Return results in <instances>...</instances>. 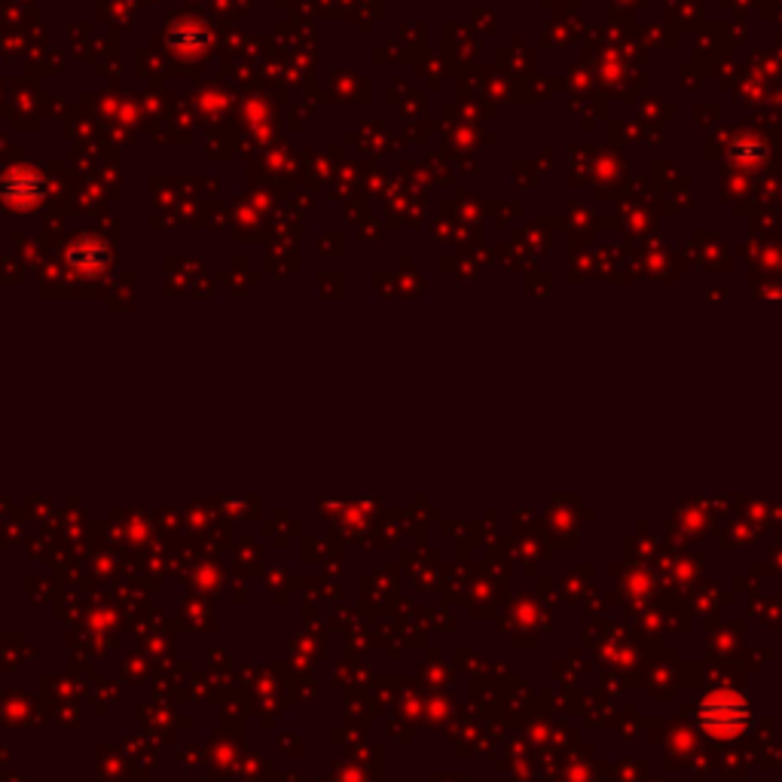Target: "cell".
<instances>
[{
    "instance_id": "cell-1",
    "label": "cell",
    "mask_w": 782,
    "mask_h": 782,
    "mask_svg": "<svg viewBox=\"0 0 782 782\" xmlns=\"http://www.w3.org/2000/svg\"><path fill=\"white\" fill-rule=\"evenodd\" d=\"M752 718L749 701L737 691H713L697 703V722L709 737H737Z\"/></svg>"
},
{
    "instance_id": "cell-2",
    "label": "cell",
    "mask_w": 782,
    "mask_h": 782,
    "mask_svg": "<svg viewBox=\"0 0 782 782\" xmlns=\"http://www.w3.org/2000/svg\"><path fill=\"white\" fill-rule=\"evenodd\" d=\"M0 192H3V199H7L10 206L31 208L43 199V178L37 172H31V168H15V172H10V175L3 178Z\"/></svg>"
}]
</instances>
